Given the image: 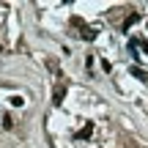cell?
Returning a JSON list of instances; mask_svg holds the SVG:
<instances>
[{"instance_id":"obj_1","label":"cell","mask_w":148,"mask_h":148,"mask_svg":"<svg viewBox=\"0 0 148 148\" xmlns=\"http://www.w3.org/2000/svg\"><path fill=\"white\" fill-rule=\"evenodd\" d=\"M63 99H66V82H63V79H58V82H55V90H52V104L60 107V104H63Z\"/></svg>"},{"instance_id":"obj_2","label":"cell","mask_w":148,"mask_h":148,"mask_svg":"<svg viewBox=\"0 0 148 148\" xmlns=\"http://www.w3.org/2000/svg\"><path fill=\"white\" fill-rule=\"evenodd\" d=\"M90 134H93V121H88V123H85V126L79 129L77 134H74V137H77V140H88Z\"/></svg>"},{"instance_id":"obj_3","label":"cell","mask_w":148,"mask_h":148,"mask_svg":"<svg viewBox=\"0 0 148 148\" xmlns=\"http://www.w3.org/2000/svg\"><path fill=\"white\" fill-rule=\"evenodd\" d=\"M129 47H140L148 55V41H145V38H140V36H132V38H129Z\"/></svg>"},{"instance_id":"obj_4","label":"cell","mask_w":148,"mask_h":148,"mask_svg":"<svg viewBox=\"0 0 148 148\" xmlns=\"http://www.w3.org/2000/svg\"><path fill=\"white\" fill-rule=\"evenodd\" d=\"M69 27H71V30H77V36H79V33H82L88 25H85V22L79 19V16H71V19H69Z\"/></svg>"},{"instance_id":"obj_5","label":"cell","mask_w":148,"mask_h":148,"mask_svg":"<svg viewBox=\"0 0 148 148\" xmlns=\"http://www.w3.org/2000/svg\"><path fill=\"white\" fill-rule=\"evenodd\" d=\"M134 22H140V14H137V11H132V14L126 16V22H123V30H129V27H132Z\"/></svg>"},{"instance_id":"obj_6","label":"cell","mask_w":148,"mask_h":148,"mask_svg":"<svg viewBox=\"0 0 148 148\" xmlns=\"http://www.w3.org/2000/svg\"><path fill=\"white\" fill-rule=\"evenodd\" d=\"M132 74H134V77L140 79V82H148V71H143L140 66H132Z\"/></svg>"},{"instance_id":"obj_7","label":"cell","mask_w":148,"mask_h":148,"mask_svg":"<svg viewBox=\"0 0 148 148\" xmlns=\"http://www.w3.org/2000/svg\"><path fill=\"white\" fill-rule=\"evenodd\" d=\"M79 38H82V41H93V38H96V30H93V27H85V30L79 33Z\"/></svg>"},{"instance_id":"obj_8","label":"cell","mask_w":148,"mask_h":148,"mask_svg":"<svg viewBox=\"0 0 148 148\" xmlns=\"http://www.w3.org/2000/svg\"><path fill=\"white\" fill-rule=\"evenodd\" d=\"M3 126H5V129H11V126H14V121H11V115H3Z\"/></svg>"}]
</instances>
